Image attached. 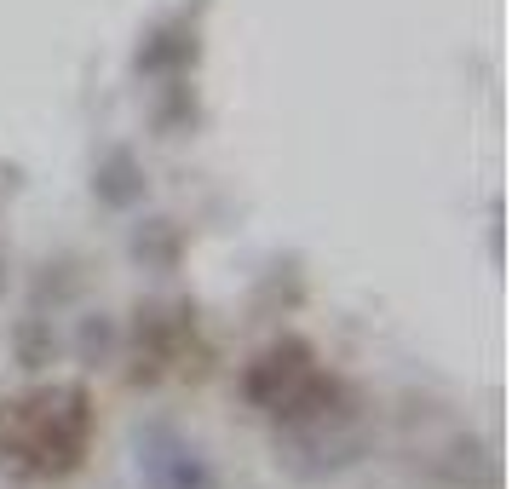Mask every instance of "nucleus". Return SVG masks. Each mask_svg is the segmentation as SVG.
<instances>
[{
  "label": "nucleus",
  "instance_id": "0eeeda50",
  "mask_svg": "<svg viewBox=\"0 0 512 489\" xmlns=\"http://www.w3.org/2000/svg\"><path fill=\"white\" fill-rule=\"evenodd\" d=\"M144 196H150V173H144L139 150L133 144H104L93 162V202L104 213H133L144 208Z\"/></svg>",
  "mask_w": 512,
  "mask_h": 489
},
{
  "label": "nucleus",
  "instance_id": "f03ea898",
  "mask_svg": "<svg viewBox=\"0 0 512 489\" xmlns=\"http://www.w3.org/2000/svg\"><path fill=\"white\" fill-rule=\"evenodd\" d=\"M98 409L81 380H41L0 403V472L18 484H64L87 466Z\"/></svg>",
  "mask_w": 512,
  "mask_h": 489
},
{
  "label": "nucleus",
  "instance_id": "9b49d317",
  "mask_svg": "<svg viewBox=\"0 0 512 489\" xmlns=\"http://www.w3.org/2000/svg\"><path fill=\"white\" fill-rule=\"evenodd\" d=\"M12 346H18L24 369H47L52 357H58V334H47V317L35 311V317H24V323L12 328Z\"/></svg>",
  "mask_w": 512,
  "mask_h": 489
},
{
  "label": "nucleus",
  "instance_id": "1a4fd4ad",
  "mask_svg": "<svg viewBox=\"0 0 512 489\" xmlns=\"http://www.w3.org/2000/svg\"><path fill=\"white\" fill-rule=\"evenodd\" d=\"M150 121L162 139H185L202 127V110H196V87L190 81H162L156 87V104H150Z\"/></svg>",
  "mask_w": 512,
  "mask_h": 489
},
{
  "label": "nucleus",
  "instance_id": "20e7f679",
  "mask_svg": "<svg viewBox=\"0 0 512 489\" xmlns=\"http://www.w3.org/2000/svg\"><path fill=\"white\" fill-rule=\"evenodd\" d=\"M317 369H323V351L311 346L305 334H277L271 346H259L254 357L242 363V374H236V397H242L259 420H271Z\"/></svg>",
  "mask_w": 512,
  "mask_h": 489
},
{
  "label": "nucleus",
  "instance_id": "39448f33",
  "mask_svg": "<svg viewBox=\"0 0 512 489\" xmlns=\"http://www.w3.org/2000/svg\"><path fill=\"white\" fill-rule=\"evenodd\" d=\"M196 346V305L190 300H156L139 305V323L121 334V351L133 357V380L156 386L162 374H173Z\"/></svg>",
  "mask_w": 512,
  "mask_h": 489
},
{
  "label": "nucleus",
  "instance_id": "9d476101",
  "mask_svg": "<svg viewBox=\"0 0 512 489\" xmlns=\"http://www.w3.org/2000/svg\"><path fill=\"white\" fill-rule=\"evenodd\" d=\"M75 351H81V363H110L121 351V328L116 317H104V311H87L81 328H75Z\"/></svg>",
  "mask_w": 512,
  "mask_h": 489
},
{
  "label": "nucleus",
  "instance_id": "423d86ee",
  "mask_svg": "<svg viewBox=\"0 0 512 489\" xmlns=\"http://www.w3.org/2000/svg\"><path fill=\"white\" fill-rule=\"evenodd\" d=\"M202 24H208V0H179L133 47V75L162 87V81H190L202 64Z\"/></svg>",
  "mask_w": 512,
  "mask_h": 489
},
{
  "label": "nucleus",
  "instance_id": "f257e3e1",
  "mask_svg": "<svg viewBox=\"0 0 512 489\" xmlns=\"http://www.w3.org/2000/svg\"><path fill=\"white\" fill-rule=\"evenodd\" d=\"M265 426H271L277 466L294 484L346 478L351 466H363L374 455V403L363 397L357 380L334 374L328 363Z\"/></svg>",
  "mask_w": 512,
  "mask_h": 489
},
{
  "label": "nucleus",
  "instance_id": "7ed1b4c3",
  "mask_svg": "<svg viewBox=\"0 0 512 489\" xmlns=\"http://www.w3.org/2000/svg\"><path fill=\"white\" fill-rule=\"evenodd\" d=\"M133 472L144 489H219L213 455L167 415H150L133 426Z\"/></svg>",
  "mask_w": 512,
  "mask_h": 489
},
{
  "label": "nucleus",
  "instance_id": "6e6552de",
  "mask_svg": "<svg viewBox=\"0 0 512 489\" xmlns=\"http://www.w3.org/2000/svg\"><path fill=\"white\" fill-rule=\"evenodd\" d=\"M127 248H133V259H139L144 271L167 277V271H179V259H185V231H179V219H139Z\"/></svg>",
  "mask_w": 512,
  "mask_h": 489
}]
</instances>
